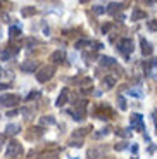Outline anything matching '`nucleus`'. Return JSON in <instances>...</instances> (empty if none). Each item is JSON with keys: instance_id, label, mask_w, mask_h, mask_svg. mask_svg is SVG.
Here are the masks:
<instances>
[{"instance_id": "nucleus-10", "label": "nucleus", "mask_w": 157, "mask_h": 159, "mask_svg": "<svg viewBox=\"0 0 157 159\" xmlns=\"http://www.w3.org/2000/svg\"><path fill=\"white\" fill-rule=\"evenodd\" d=\"M19 131H21V125H17V123H11V125L5 126V135L14 137V135H17Z\"/></svg>"}, {"instance_id": "nucleus-24", "label": "nucleus", "mask_w": 157, "mask_h": 159, "mask_svg": "<svg viewBox=\"0 0 157 159\" xmlns=\"http://www.w3.org/2000/svg\"><path fill=\"white\" fill-rule=\"evenodd\" d=\"M147 26H149V30H150V31H157V19L149 21V23H147Z\"/></svg>"}, {"instance_id": "nucleus-23", "label": "nucleus", "mask_w": 157, "mask_h": 159, "mask_svg": "<svg viewBox=\"0 0 157 159\" xmlns=\"http://www.w3.org/2000/svg\"><path fill=\"white\" fill-rule=\"evenodd\" d=\"M118 104H119V109H121V111H126V109H128L124 97H121V95H119V97H118Z\"/></svg>"}, {"instance_id": "nucleus-36", "label": "nucleus", "mask_w": 157, "mask_h": 159, "mask_svg": "<svg viewBox=\"0 0 157 159\" xmlns=\"http://www.w3.org/2000/svg\"><path fill=\"white\" fill-rule=\"evenodd\" d=\"M154 123H155V126H157V109H155V111H154Z\"/></svg>"}, {"instance_id": "nucleus-30", "label": "nucleus", "mask_w": 157, "mask_h": 159, "mask_svg": "<svg viewBox=\"0 0 157 159\" xmlns=\"http://www.w3.org/2000/svg\"><path fill=\"white\" fill-rule=\"evenodd\" d=\"M128 93H130V95H135V97H141V92H138L137 88H133V90H128Z\"/></svg>"}, {"instance_id": "nucleus-14", "label": "nucleus", "mask_w": 157, "mask_h": 159, "mask_svg": "<svg viewBox=\"0 0 157 159\" xmlns=\"http://www.w3.org/2000/svg\"><path fill=\"white\" fill-rule=\"evenodd\" d=\"M100 64H102L104 68H112V66H116V59H112V57H100Z\"/></svg>"}, {"instance_id": "nucleus-39", "label": "nucleus", "mask_w": 157, "mask_h": 159, "mask_svg": "<svg viewBox=\"0 0 157 159\" xmlns=\"http://www.w3.org/2000/svg\"><path fill=\"white\" fill-rule=\"evenodd\" d=\"M76 159H78V157H76Z\"/></svg>"}, {"instance_id": "nucleus-22", "label": "nucleus", "mask_w": 157, "mask_h": 159, "mask_svg": "<svg viewBox=\"0 0 157 159\" xmlns=\"http://www.w3.org/2000/svg\"><path fill=\"white\" fill-rule=\"evenodd\" d=\"M90 43H92L90 40H78V42L74 43V48H85V47H88Z\"/></svg>"}, {"instance_id": "nucleus-9", "label": "nucleus", "mask_w": 157, "mask_h": 159, "mask_svg": "<svg viewBox=\"0 0 157 159\" xmlns=\"http://www.w3.org/2000/svg\"><path fill=\"white\" fill-rule=\"evenodd\" d=\"M140 47H141V54H143V56H152L154 48L145 38H140Z\"/></svg>"}, {"instance_id": "nucleus-31", "label": "nucleus", "mask_w": 157, "mask_h": 159, "mask_svg": "<svg viewBox=\"0 0 157 159\" xmlns=\"http://www.w3.org/2000/svg\"><path fill=\"white\" fill-rule=\"evenodd\" d=\"M114 149H116V151H119V152H121V151H124V149H126V143H124V142H121V143H118V145H116V147H114Z\"/></svg>"}, {"instance_id": "nucleus-21", "label": "nucleus", "mask_w": 157, "mask_h": 159, "mask_svg": "<svg viewBox=\"0 0 157 159\" xmlns=\"http://www.w3.org/2000/svg\"><path fill=\"white\" fill-rule=\"evenodd\" d=\"M87 131H90V128H79V130H76L74 133H73V139H81L83 135H87Z\"/></svg>"}, {"instance_id": "nucleus-25", "label": "nucleus", "mask_w": 157, "mask_h": 159, "mask_svg": "<svg viewBox=\"0 0 157 159\" xmlns=\"http://www.w3.org/2000/svg\"><path fill=\"white\" fill-rule=\"evenodd\" d=\"M38 97H40V92L36 90V92H29L26 99H28V100H35V99H38Z\"/></svg>"}, {"instance_id": "nucleus-13", "label": "nucleus", "mask_w": 157, "mask_h": 159, "mask_svg": "<svg viewBox=\"0 0 157 159\" xmlns=\"http://www.w3.org/2000/svg\"><path fill=\"white\" fill-rule=\"evenodd\" d=\"M145 17L147 14L140 9H133V12H131V21H140V19H145Z\"/></svg>"}, {"instance_id": "nucleus-12", "label": "nucleus", "mask_w": 157, "mask_h": 159, "mask_svg": "<svg viewBox=\"0 0 157 159\" xmlns=\"http://www.w3.org/2000/svg\"><path fill=\"white\" fill-rule=\"evenodd\" d=\"M102 85H104V88H112L114 85H116V76H104V81H102Z\"/></svg>"}, {"instance_id": "nucleus-1", "label": "nucleus", "mask_w": 157, "mask_h": 159, "mask_svg": "<svg viewBox=\"0 0 157 159\" xmlns=\"http://www.w3.org/2000/svg\"><path fill=\"white\" fill-rule=\"evenodd\" d=\"M54 75H55V66L54 64H50V66L47 64V66H43V68H40L36 71V80H38L40 83H47Z\"/></svg>"}, {"instance_id": "nucleus-32", "label": "nucleus", "mask_w": 157, "mask_h": 159, "mask_svg": "<svg viewBox=\"0 0 157 159\" xmlns=\"http://www.w3.org/2000/svg\"><path fill=\"white\" fill-rule=\"evenodd\" d=\"M110 26H112V24H110V23H107L105 26H102V33H107V31H109V30H110Z\"/></svg>"}, {"instance_id": "nucleus-19", "label": "nucleus", "mask_w": 157, "mask_h": 159, "mask_svg": "<svg viewBox=\"0 0 157 159\" xmlns=\"http://www.w3.org/2000/svg\"><path fill=\"white\" fill-rule=\"evenodd\" d=\"M19 35H21L19 26H12V28L9 30V36H11V38H16V36H19Z\"/></svg>"}, {"instance_id": "nucleus-18", "label": "nucleus", "mask_w": 157, "mask_h": 159, "mask_svg": "<svg viewBox=\"0 0 157 159\" xmlns=\"http://www.w3.org/2000/svg\"><path fill=\"white\" fill-rule=\"evenodd\" d=\"M100 157H102V151H97V149L88 151V159H100Z\"/></svg>"}, {"instance_id": "nucleus-15", "label": "nucleus", "mask_w": 157, "mask_h": 159, "mask_svg": "<svg viewBox=\"0 0 157 159\" xmlns=\"http://www.w3.org/2000/svg\"><path fill=\"white\" fill-rule=\"evenodd\" d=\"M31 133H28V139H33V137H35V139H38V137H42L43 135V128L42 126H36V128H31Z\"/></svg>"}, {"instance_id": "nucleus-17", "label": "nucleus", "mask_w": 157, "mask_h": 159, "mask_svg": "<svg viewBox=\"0 0 157 159\" xmlns=\"http://www.w3.org/2000/svg\"><path fill=\"white\" fill-rule=\"evenodd\" d=\"M35 14H36L35 7H23L21 9V16L23 17H29V16H35Z\"/></svg>"}, {"instance_id": "nucleus-29", "label": "nucleus", "mask_w": 157, "mask_h": 159, "mask_svg": "<svg viewBox=\"0 0 157 159\" xmlns=\"http://www.w3.org/2000/svg\"><path fill=\"white\" fill-rule=\"evenodd\" d=\"M116 133H118V135H121V137H124V139H126V137H130V131H128V130H118Z\"/></svg>"}, {"instance_id": "nucleus-4", "label": "nucleus", "mask_w": 157, "mask_h": 159, "mask_svg": "<svg viewBox=\"0 0 157 159\" xmlns=\"http://www.w3.org/2000/svg\"><path fill=\"white\" fill-rule=\"evenodd\" d=\"M118 50L124 56H130L131 52H133V40L131 38H123L118 42Z\"/></svg>"}, {"instance_id": "nucleus-35", "label": "nucleus", "mask_w": 157, "mask_h": 159, "mask_svg": "<svg viewBox=\"0 0 157 159\" xmlns=\"http://www.w3.org/2000/svg\"><path fill=\"white\" fill-rule=\"evenodd\" d=\"M17 114V111H16V109H14V111H9L7 112V116H9V118H11V116H16Z\"/></svg>"}, {"instance_id": "nucleus-28", "label": "nucleus", "mask_w": 157, "mask_h": 159, "mask_svg": "<svg viewBox=\"0 0 157 159\" xmlns=\"http://www.w3.org/2000/svg\"><path fill=\"white\" fill-rule=\"evenodd\" d=\"M107 133H109V128H104V130H100V131H98V133H97L95 137H97V139H100V137H105Z\"/></svg>"}, {"instance_id": "nucleus-38", "label": "nucleus", "mask_w": 157, "mask_h": 159, "mask_svg": "<svg viewBox=\"0 0 157 159\" xmlns=\"http://www.w3.org/2000/svg\"><path fill=\"white\" fill-rule=\"evenodd\" d=\"M43 159H57L55 156H48V157H43Z\"/></svg>"}, {"instance_id": "nucleus-7", "label": "nucleus", "mask_w": 157, "mask_h": 159, "mask_svg": "<svg viewBox=\"0 0 157 159\" xmlns=\"http://www.w3.org/2000/svg\"><path fill=\"white\" fill-rule=\"evenodd\" d=\"M36 69H38V62H35V61H24V62H21V71L23 73H35Z\"/></svg>"}, {"instance_id": "nucleus-37", "label": "nucleus", "mask_w": 157, "mask_h": 159, "mask_svg": "<svg viewBox=\"0 0 157 159\" xmlns=\"http://www.w3.org/2000/svg\"><path fill=\"white\" fill-rule=\"evenodd\" d=\"M143 2H145V4H149V5H152V4H155L157 0H143Z\"/></svg>"}, {"instance_id": "nucleus-16", "label": "nucleus", "mask_w": 157, "mask_h": 159, "mask_svg": "<svg viewBox=\"0 0 157 159\" xmlns=\"http://www.w3.org/2000/svg\"><path fill=\"white\" fill-rule=\"evenodd\" d=\"M54 123H55L54 116H43V118H40V125L42 126H52Z\"/></svg>"}, {"instance_id": "nucleus-33", "label": "nucleus", "mask_w": 157, "mask_h": 159, "mask_svg": "<svg viewBox=\"0 0 157 159\" xmlns=\"http://www.w3.org/2000/svg\"><path fill=\"white\" fill-rule=\"evenodd\" d=\"M9 87H11L9 83H0V90H9Z\"/></svg>"}, {"instance_id": "nucleus-27", "label": "nucleus", "mask_w": 157, "mask_h": 159, "mask_svg": "<svg viewBox=\"0 0 157 159\" xmlns=\"http://www.w3.org/2000/svg\"><path fill=\"white\" fill-rule=\"evenodd\" d=\"M11 56H12V52H11V50H4L2 54H0V59H2V61H5V59H9Z\"/></svg>"}, {"instance_id": "nucleus-3", "label": "nucleus", "mask_w": 157, "mask_h": 159, "mask_svg": "<svg viewBox=\"0 0 157 159\" xmlns=\"http://www.w3.org/2000/svg\"><path fill=\"white\" fill-rule=\"evenodd\" d=\"M23 152V147H21V143L16 142V140H11V142L7 143V149H5V156H7L9 159H14L17 157V156Z\"/></svg>"}, {"instance_id": "nucleus-26", "label": "nucleus", "mask_w": 157, "mask_h": 159, "mask_svg": "<svg viewBox=\"0 0 157 159\" xmlns=\"http://www.w3.org/2000/svg\"><path fill=\"white\" fill-rule=\"evenodd\" d=\"M93 12H95V14H104V12H107V9L102 7V5H95V7H93Z\"/></svg>"}, {"instance_id": "nucleus-5", "label": "nucleus", "mask_w": 157, "mask_h": 159, "mask_svg": "<svg viewBox=\"0 0 157 159\" xmlns=\"http://www.w3.org/2000/svg\"><path fill=\"white\" fill-rule=\"evenodd\" d=\"M130 125H131V128H133V130H137V131H143V130H145V125H143V116H141V114H131Z\"/></svg>"}, {"instance_id": "nucleus-11", "label": "nucleus", "mask_w": 157, "mask_h": 159, "mask_svg": "<svg viewBox=\"0 0 157 159\" xmlns=\"http://www.w3.org/2000/svg\"><path fill=\"white\" fill-rule=\"evenodd\" d=\"M67 97H69V90H67V88H62V92H61V95H59V99H57V102H55V106H57V107H62L64 104L67 102Z\"/></svg>"}, {"instance_id": "nucleus-34", "label": "nucleus", "mask_w": 157, "mask_h": 159, "mask_svg": "<svg viewBox=\"0 0 157 159\" xmlns=\"http://www.w3.org/2000/svg\"><path fill=\"white\" fill-rule=\"evenodd\" d=\"M4 140H5V137H4V135H0V151H2V145H4Z\"/></svg>"}, {"instance_id": "nucleus-2", "label": "nucleus", "mask_w": 157, "mask_h": 159, "mask_svg": "<svg viewBox=\"0 0 157 159\" xmlns=\"http://www.w3.org/2000/svg\"><path fill=\"white\" fill-rule=\"evenodd\" d=\"M19 102H21V97L16 95V93H4V95H0V106H4V107H16Z\"/></svg>"}, {"instance_id": "nucleus-8", "label": "nucleus", "mask_w": 157, "mask_h": 159, "mask_svg": "<svg viewBox=\"0 0 157 159\" xmlns=\"http://www.w3.org/2000/svg\"><path fill=\"white\" fill-rule=\"evenodd\" d=\"M64 57H66V52H64L62 48H59V50L52 52L50 61L54 62V66H55V64H61V62H62V61H64Z\"/></svg>"}, {"instance_id": "nucleus-20", "label": "nucleus", "mask_w": 157, "mask_h": 159, "mask_svg": "<svg viewBox=\"0 0 157 159\" xmlns=\"http://www.w3.org/2000/svg\"><path fill=\"white\" fill-rule=\"evenodd\" d=\"M121 7H123L121 4H116V2H112V4L109 5V9H107V12H109V14H116V12H118Z\"/></svg>"}, {"instance_id": "nucleus-6", "label": "nucleus", "mask_w": 157, "mask_h": 159, "mask_svg": "<svg viewBox=\"0 0 157 159\" xmlns=\"http://www.w3.org/2000/svg\"><path fill=\"white\" fill-rule=\"evenodd\" d=\"M85 100L83 102H78V106H76V109L73 111V118L76 119V121H81L85 116H87V106H85Z\"/></svg>"}]
</instances>
